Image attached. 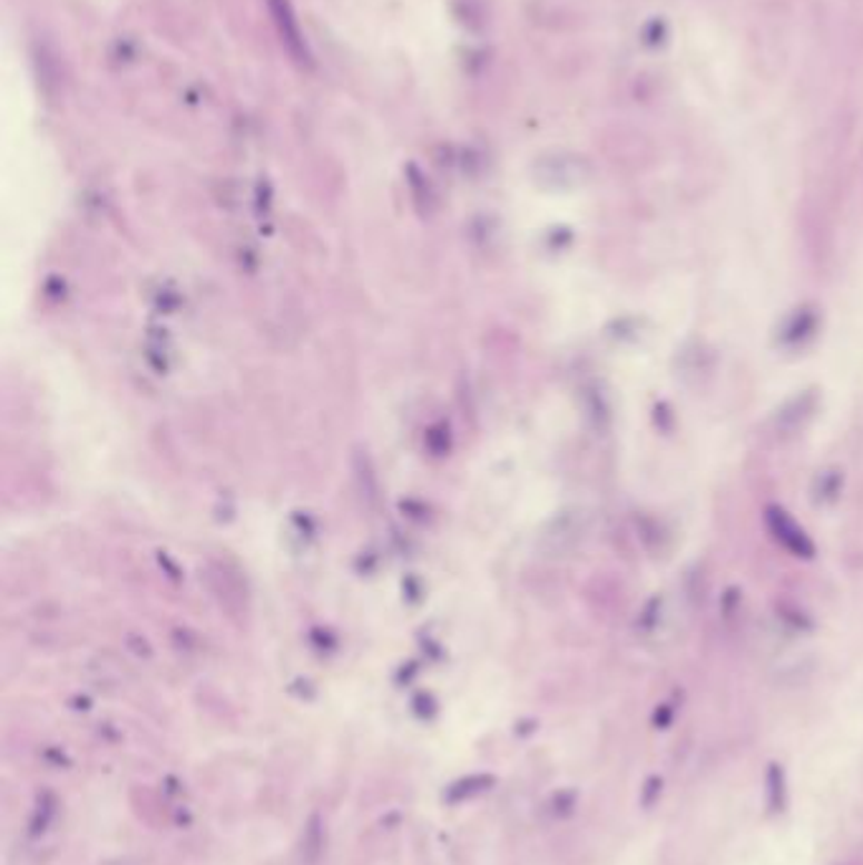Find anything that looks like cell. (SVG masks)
<instances>
[{
  "mask_svg": "<svg viewBox=\"0 0 863 865\" xmlns=\"http://www.w3.org/2000/svg\"><path fill=\"white\" fill-rule=\"evenodd\" d=\"M765 522L769 532H773V537L785 547L787 552H793L795 557H813L815 547L811 542V537L803 532V527H797L795 519L787 514L785 509L767 507Z\"/></svg>",
  "mask_w": 863,
  "mask_h": 865,
  "instance_id": "obj_1",
  "label": "cell"
},
{
  "mask_svg": "<svg viewBox=\"0 0 863 865\" xmlns=\"http://www.w3.org/2000/svg\"><path fill=\"white\" fill-rule=\"evenodd\" d=\"M268 3L274 8L278 31H282L286 46H290V51L296 56V61H310V53L304 49V39L300 36V28H296V18L292 16L290 3H286V0H268Z\"/></svg>",
  "mask_w": 863,
  "mask_h": 865,
  "instance_id": "obj_2",
  "label": "cell"
},
{
  "mask_svg": "<svg viewBox=\"0 0 863 865\" xmlns=\"http://www.w3.org/2000/svg\"><path fill=\"white\" fill-rule=\"evenodd\" d=\"M785 797H787L785 771L779 769V765H769V771H767V805H769V810L773 813L785 810Z\"/></svg>",
  "mask_w": 863,
  "mask_h": 865,
  "instance_id": "obj_3",
  "label": "cell"
},
{
  "mask_svg": "<svg viewBox=\"0 0 863 865\" xmlns=\"http://www.w3.org/2000/svg\"><path fill=\"white\" fill-rule=\"evenodd\" d=\"M658 795H661V777H648L644 785V793H640V803L651 807L658 799Z\"/></svg>",
  "mask_w": 863,
  "mask_h": 865,
  "instance_id": "obj_4",
  "label": "cell"
}]
</instances>
